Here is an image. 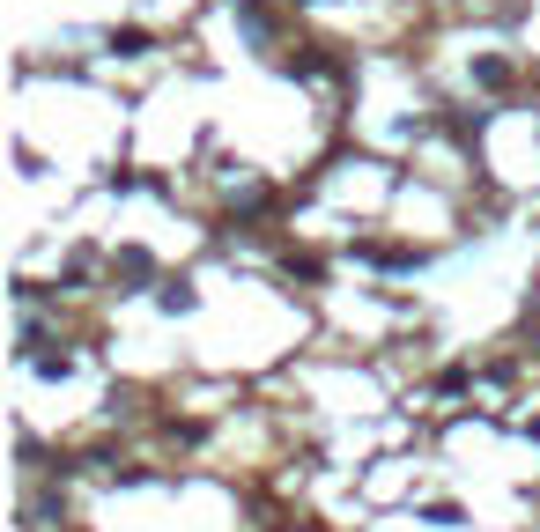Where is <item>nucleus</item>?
<instances>
[]
</instances>
